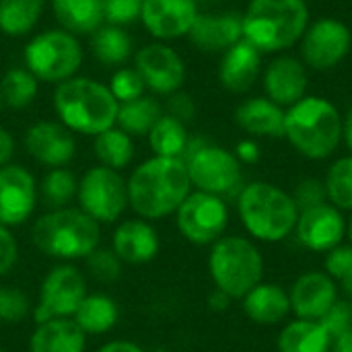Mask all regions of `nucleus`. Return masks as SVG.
I'll return each instance as SVG.
<instances>
[{
  "label": "nucleus",
  "mask_w": 352,
  "mask_h": 352,
  "mask_svg": "<svg viewBox=\"0 0 352 352\" xmlns=\"http://www.w3.org/2000/svg\"><path fill=\"white\" fill-rule=\"evenodd\" d=\"M118 322V305L107 295H87L74 311V324L85 334H103Z\"/></svg>",
  "instance_id": "32"
},
{
  "label": "nucleus",
  "mask_w": 352,
  "mask_h": 352,
  "mask_svg": "<svg viewBox=\"0 0 352 352\" xmlns=\"http://www.w3.org/2000/svg\"><path fill=\"white\" fill-rule=\"evenodd\" d=\"M29 352H85V332L66 318L50 320L37 326Z\"/></svg>",
  "instance_id": "28"
},
{
  "label": "nucleus",
  "mask_w": 352,
  "mask_h": 352,
  "mask_svg": "<svg viewBox=\"0 0 352 352\" xmlns=\"http://www.w3.org/2000/svg\"><path fill=\"white\" fill-rule=\"evenodd\" d=\"M97 352H144L140 346L132 344V342H124V340H118V342H109L105 346H101Z\"/></svg>",
  "instance_id": "51"
},
{
  "label": "nucleus",
  "mask_w": 352,
  "mask_h": 352,
  "mask_svg": "<svg viewBox=\"0 0 352 352\" xmlns=\"http://www.w3.org/2000/svg\"><path fill=\"white\" fill-rule=\"evenodd\" d=\"M198 14L196 0H144L138 21L155 41L167 43L188 37Z\"/></svg>",
  "instance_id": "15"
},
{
  "label": "nucleus",
  "mask_w": 352,
  "mask_h": 352,
  "mask_svg": "<svg viewBox=\"0 0 352 352\" xmlns=\"http://www.w3.org/2000/svg\"><path fill=\"white\" fill-rule=\"evenodd\" d=\"M328 202L338 210H352V155L334 161L324 179Z\"/></svg>",
  "instance_id": "36"
},
{
  "label": "nucleus",
  "mask_w": 352,
  "mask_h": 352,
  "mask_svg": "<svg viewBox=\"0 0 352 352\" xmlns=\"http://www.w3.org/2000/svg\"><path fill=\"white\" fill-rule=\"evenodd\" d=\"M346 237H349V245L352 248V217L346 221Z\"/></svg>",
  "instance_id": "54"
},
{
  "label": "nucleus",
  "mask_w": 352,
  "mask_h": 352,
  "mask_svg": "<svg viewBox=\"0 0 352 352\" xmlns=\"http://www.w3.org/2000/svg\"><path fill=\"white\" fill-rule=\"evenodd\" d=\"M120 103L109 87L91 76H72L54 89V111L70 132L97 136L116 126Z\"/></svg>",
  "instance_id": "2"
},
{
  "label": "nucleus",
  "mask_w": 352,
  "mask_h": 352,
  "mask_svg": "<svg viewBox=\"0 0 352 352\" xmlns=\"http://www.w3.org/2000/svg\"><path fill=\"white\" fill-rule=\"evenodd\" d=\"M340 285H342V291L346 293V297L352 301V272L346 276V278H344V280H342V283H340Z\"/></svg>",
  "instance_id": "53"
},
{
  "label": "nucleus",
  "mask_w": 352,
  "mask_h": 352,
  "mask_svg": "<svg viewBox=\"0 0 352 352\" xmlns=\"http://www.w3.org/2000/svg\"><path fill=\"white\" fill-rule=\"evenodd\" d=\"M47 0H0V33L27 37L39 23Z\"/></svg>",
  "instance_id": "30"
},
{
  "label": "nucleus",
  "mask_w": 352,
  "mask_h": 352,
  "mask_svg": "<svg viewBox=\"0 0 352 352\" xmlns=\"http://www.w3.org/2000/svg\"><path fill=\"white\" fill-rule=\"evenodd\" d=\"M188 167L192 186L200 192L225 196L231 194L241 182V163L235 153L208 142L206 138H192L182 157Z\"/></svg>",
  "instance_id": "9"
},
{
  "label": "nucleus",
  "mask_w": 352,
  "mask_h": 352,
  "mask_svg": "<svg viewBox=\"0 0 352 352\" xmlns=\"http://www.w3.org/2000/svg\"><path fill=\"white\" fill-rule=\"evenodd\" d=\"M235 157L239 159V163H256L260 159V146L256 144V140L245 138L237 144Z\"/></svg>",
  "instance_id": "47"
},
{
  "label": "nucleus",
  "mask_w": 352,
  "mask_h": 352,
  "mask_svg": "<svg viewBox=\"0 0 352 352\" xmlns=\"http://www.w3.org/2000/svg\"><path fill=\"white\" fill-rule=\"evenodd\" d=\"M113 252L120 260L130 264L151 262L159 252V235L144 221H126L116 229Z\"/></svg>",
  "instance_id": "24"
},
{
  "label": "nucleus",
  "mask_w": 352,
  "mask_h": 352,
  "mask_svg": "<svg viewBox=\"0 0 352 352\" xmlns=\"http://www.w3.org/2000/svg\"><path fill=\"white\" fill-rule=\"evenodd\" d=\"M76 192H78V184L74 175L64 167L52 169L41 182V198L52 210L66 208V204L76 196Z\"/></svg>",
  "instance_id": "37"
},
{
  "label": "nucleus",
  "mask_w": 352,
  "mask_h": 352,
  "mask_svg": "<svg viewBox=\"0 0 352 352\" xmlns=\"http://www.w3.org/2000/svg\"><path fill=\"white\" fill-rule=\"evenodd\" d=\"M89 47H91L93 58L107 68L126 66L136 54L134 37L128 33L126 27L113 25V23H103L89 37Z\"/></svg>",
  "instance_id": "27"
},
{
  "label": "nucleus",
  "mask_w": 352,
  "mask_h": 352,
  "mask_svg": "<svg viewBox=\"0 0 352 352\" xmlns=\"http://www.w3.org/2000/svg\"><path fill=\"white\" fill-rule=\"evenodd\" d=\"M342 138L346 140V146L351 148L352 153V109L346 113V120L342 124Z\"/></svg>",
  "instance_id": "52"
},
{
  "label": "nucleus",
  "mask_w": 352,
  "mask_h": 352,
  "mask_svg": "<svg viewBox=\"0 0 352 352\" xmlns=\"http://www.w3.org/2000/svg\"><path fill=\"white\" fill-rule=\"evenodd\" d=\"M85 60L80 37L54 27L35 33L23 47L25 68L47 85H60L78 74Z\"/></svg>",
  "instance_id": "8"
},
{
  "label": "nucleus",
  "mask_w": 352,
  "mask_h": 352,
  "mask_svg": "<svg viewBox=\"0 0 352 352\" xmlns=\"http://www.w3.org/2000/svg\"><path fill=\"white\" fill-rule=\"evenodd\" d=\"M78 202L80 210L87 212L97 223H113L128 202V182L109 167L89 169L78 184Z\"/></svg>",
  "instance_id": "10"
},
{
  "label": "nucleus",
  "mask_w": 352,
  "mask_h": 352,
  "mask_svg": "<svg viewBox=\"0 0 352 352\" xmlns=\"http://www.w3.org/2000/svg\"><path fill=\"white\" fill-rule=\"evenodd\" d=\"M37 200L33 175L21 165L0 167V225L12 227L25 223Z\"/></svg>",
  "instance_id": "18"
},
{
  "label": "nucleus",
  "mask_w": 352,
  "mask_h": 352,
  "mask_svg": "<svg viewBox=\"0 0 352 352\" xmlns=\"http://www.w3.org/2000/svg\"><path fill=\"white\" fill-rule=\"evenodd\" d=\"M208 270L214 287L231 299H243L264 278V258L248 237H221L212 243Z\"/></svg>",
  "instance_id": "7"
},
{
  "label": "nucleus",
  "mask_w": 352,
  "mask_h": 352,
  "mask_svg": "<svg viewBox=\"0 0 352 352\" xmlns=\"http://www.w3.org/2000/svg\"><path fill=\"white\" fill-rule=\"evenodd\" d=\"M295 233L303 248L328 254L346 237V219L334 204L324 202L299 212Z\"/></svg>",
  "instance_id": "16"
},
{
  "label": "nucleus",
  "mask_w": 352,
  "mask_h": 352,
  "mask_svg": "<svg viewBox=\"0 0 352 352\" xmlns=\"http://www.w3.org/2000/svg\"><path fill=\"white\" fill-rule=\"evenodd\" d=\"M324 272L330 276V278H334V280H338V283H342L349 274L352 272V248L351 245H344V243H340L338 248H334V250H330L328 254H326V262H324Z\"/></svg>",
  "instance_id": "43"
},
{
  "label": "nucleus",
  "mask_w": 352,
  "mask_h": 352,
  "mask_svg": "<svg viewBox=\"0 0 352 352\" xmlns=\"http://www.w3.org/2000/svg\"><path fill=\"white\" fill-rule=\"evenodd\" d=\"M190 190L192 182L182 159L153 157L128 179V202L142 219H163L177 212Z\"/></svg>",
  "instance_id": "1"
},
{
  "label": "nucleus",
  "mask_w": 352,
  "mask_h": 352,
  "mask_svg": "<svg viewBox=\"0 0 352 352\" xmlns=\"http://www.w3.org/2000/svg\"><path fill=\"white\" fill-rule=\"evenodd\" d=\"M39 91V80L25 68L12 66L0 78V95L6 107L10 109H25L33 103Z\"/></svg>",
  "instance_id": "35"
},
{
  "label": "nucleus",
  "mask_w": 352,
  "mask_h": 352,
  "mask_svg": "<svg viewBox=\"0 0 352 352\" xmlns=\"http://www.w3.org/2000/svg\"><path fill=\"white\" fill-rule=\"evenodd\" d=\"M237 210L245 231L266 243L287 239L299 219V206L293 196L268 182L248 184L237 196Z\"/></svg>",
  "instance_id": "5"
},
{
  "label": "nucleus",
  "mask_w": 352,
  "mask_h": 352,
  "mask_svg": "<svg viewBox=\"0 0 352 352\" xmlns=\"http://www.w3.org/2000/svg\"><path fill=\"white\" fill-rule=\"evenodd\" d=\"M163 113V105L155 97L142 95L134 101L120 103L116 126L130 136H148Z\"/></svg>",
  "instance_id": "31"
},
{
  "label": "nucleus",
  "mask_w": 352,
  "mask_h": 352,
  "mask_svg": "<svg viewBox=\"0 0 352 352\" xmlns=\"http://www.w3.org/2000/svg\"><path fill=\"white\" fill-rule=\"evenodd\" d=\"M16 258H19L16 241L12 233L4 225H0V274L10 272L12 266L16 264Z\"/></svg>",
  "instance_id": "46"
},
{
  "label": "nucleus",
  "mask_w": 352,
  "mask_h": 352,
  "mask_svg": "<svg viewBox=\"0 0 352 352\" xmlns=\"http://www.w3.org/2000/svg\"><path fill=\"white\" fill-rule=\"evenodd\" d=\"M285 113L268 97H252L235 109V122L250 136L280 138L285 136Z\"/></svg>",
  "instance_id": "23"
},
{
  "label": "nucleus",
  "mask_w": 352,
  "mask_h": 352,
  "mask_svg": "<svg viewBox=\"0 0 352 352\" xmlns=\"http://www.w3.org/2000/svg\"><path fill=\"white\" fill-rule=\"evenodd\" d=\"M264 91L270 101L280 107H291L305 97L307 68L293 56L274 58L264 70Z\"/></svg>",
  "instance_id": "21"
},
{
  "label": "nucleus",
  "mask_w": 352,
  "mask_h": 352,
  "mask_svg": "<svg viewBox=\"0 0 352 352\" xmlns=\"http://www.w3.org/2000/svg\"><path fill=\"white\" fill-rule=\"evenodd\" d=\"M231 297L227 295V293H223V291H214V293H210V297H208V305H210V309H214V311H225L229 305H231Z\"/></svg>",
  "instance_id": "49"
},
{
  "label": "nucleus",
  "mask_w": 352,
  "mask_h": 352,
  "mask_svg": "<svg viewBox=\"0 0 352 352\" xmlns=\"http://www.w3.org/2000/svg\"><path fill=\"white\" fill-rule=\"evenodd\" d=\"M0 352H4V351H2V349H0Z\"/></svg>",
  "instance_id": "57"
},
{
  "label": "nucleus",
  "mask_w": 352,
  "mask_h": 352,
  "mask_svg": "<svg viewBox=\"0 0 352 352\" xmlns=\"http://www.w3.org/2000/svg\"><path fill=\"white\" fill-rule=\"evenodd\" d=\"M229 225V208L221 196L206 192H190L177 208V229L182 235L196 243L208 245L223 237Z\"/></svg>",
  "instance_id": "11"
},
{
  "label": "nucleus",
  "mask_w": 352,
  "mask_h": 352,
  "mask_svg": "<svg viewBox=\"0 0 352 352\" xmlns=\"http://www.w3.org/2000/svg\"><path fill=\"white\" fill-rule=\"evenodd\" d=\"M332 336L316 320H293L278 334V352H330Z\"/></svg>",
  "instance_id": "29"
},
{
  "label": "nucleus",
  "mask_w": 352,
  "mask_h": 352,
  "mask_svg": "<svg viewBox=\"0 0 352 352\" xmlns=\"http://www.w3.org/2000/svg\"><path fill=\"white\" fill-rule=\"evenodd\" d=\"M99 223L78 208H58L39 217L31 239L39 252L60 260L91 256L99 245Z\"/></svg>",
  "instance_id": "6"
},
{
  "label": "nucleus",
  "mask_w": 352,
  "mask_h": 352,
  "mask_svg": "<svg viewBox=\"0 0 352 352\" xmlns=\"http://www.w3.org/2000/svg\"><path fill=\"white\" fill-rule=\"evenodd\" d=\"M157 352H165V351H157Z\"/></svg>",
  "instance_id": "56"
},
{
  "label": "nucleus",
  "mask_w": 352,
  "mask_h": 352,
  "mask_svg": "<svg viewBox=\"0 0 352 352\" xmlns=\"http://www.w3.org/2000/svg\"><path fill=\"white\" fill-rule=\"evenodd\" d=\"M262 70V52L248 39H239L227 52H223L219 64V80L231 93H248Z\"/></svg>",
  "instance_id": "22"
},
{
  "label": "nucleus",
  "mask_w": 352,
  "mask_h": 352,
  "mask_svg": "<svg viewBox=\"0 0 352 352\" xmlns=\"http://www.w3.org/2000/svg\"><path fill=\"white\" fill-rule=\"evenodd\" d=\"M85 297V276L74 266H58L43 278L39 307L35 309V322L45 324L56 318L74 316Z\"/></svg>",
  "instance_id": "14"
},
{
  "label": "nucleus",
  "mask_w": 352,
  "mask_h": 352,
  "mask_svg": "<svg viewBox=\"0 0 352 352\" xmlns=\"http://www.w3.org/2000/svg\"><path fill=\"white\" fill-rule=\"evenodd\" d=\"M23 144L37 163L52 169L64 167L76 153L72 132L64 124L52 120H39L31 124L25 132Z\"/></svg>",
  "instance_id": "17"
},
{
  "label": "nucleus",
  "mask_w": 352,
  "mask_h": 352,
  "mask_svg": "<svg viewBox=\"0 0 352 352\" xmlns=\"http://www.w3.org/2000/svg\"><path fill=\"white\" fill-rule=\"evenodd\" d=\"M243 21V39L262 54H278L301 41L309 27L307 0H250Z\"/></svg>",
  "instance_id": "3"
},
{
  "label": "nucleus",
  "mask_w": 352,
  "mask_h": 352,
  "mask_svg": "<svg viewBox=\"0 0 352 352\" xmlns=\"http://www.w3.org/2000/svg\"><path fill=\"white\" fill-rule=\"evenodd\" d=\"M291 311L297 320H316L320 322L338 301L336 280L322 270H311L301 274L289 293Z\"/></svg>",
  "instance_id": "19"
},
{
  "label": "nucleus",
  "mask_w": 352,
  "mask_h": 352,
  "mask_svg": "<svg viewBox=\"0 0 352 352\" xmlns=\"http://www.w3.org/2000/svg\"><path fill=\"white\" fill-rule=\"evenodd\" d=\"M322 322V326L328 330V334L332 336V340L338 336V334H342V332H346V330H351L352 328V301H336L334 303V307L320 320Z\"/></svg>",
  "instance_id": "44"
},
{
  "label": "nucleus",
  "mask_w": 352,
  "mask_h": 352,
  "mask_svg": "<svg viewBox=\"0 0 352 352\" xmlns=\"http://www.w3.org/2000/svg\"><path fill=\"white\" fill-rule=\"evenodd\" d=\"M87 266L93 278L101 283H113L122 274L120 258L109 250H95L91 256H87Z\"/></svg>",
  "instance_id": "39"
},
{
  "label": "nucleus",
  "mask_w": 352,
  "mask_h": 352,
  "mask_svg": "<svg viewBox=\"0 0 352 352\" xmlns=\"http://www.w3.org/2000/svg\"><path fill=\"white\" fill-rule=\"evenodd\" d=\"M330 352H352V328L338 334L334 340H332V351Z\"/></svg>",
  "instance_id": "50"
},
{
  "label": "nucleus",
  "mask_w": 352,
  "mask_h": 352,
  "mask_svg": "<svg viewBox=\"0 0 352 352\" xmlns=\"http://www.w3.org/2000/svg\"><path fill=\"white\" fill-rule=\"evenodd\" d=\"M245 316L262 326H274L291 314L289 293L274 283H260L243 297Z\"/></svg>",
  "instance_id": "26"
},
{
  "label": "nucleus",
  "mask_w": 352,
  "mask_h": 352,
  "mask_svg": "<svg viewBox=\"0 0 352 352\" xmlns=\"http://www.w3.org/2000/svg\"><path fill=\"white\" fill-rule=\"evenodd\" d=\"M107 87H109L111 95L118 99V103H128V101H134V99L146 95V85L134 66L116 68Z\"/></svg>",
  "instance_id": "38"
},
{
  "label": "nucleus",
  "mask_w": 352,
  "mask_h": 352,
  "mask_svg": "<svg viewBox=\"0 0 352 352\" xmlns=\"http://www.w3.org/2000/svg\"><path fill=\"white\" fill-rule=\"evenodd\" d=\"M291 196H293L295 204L299 206V212L305 210V208H311V206H318V204L328 202L324 182L314 179V177L301 179V182L297 184V188H295V194H291Z\"/></svg>",
  "instance_id": "42"
},
{
  "label": "nucleus",
  "mask_w": 352,
  "mask_h": 352,
  "mask_svg": "<svg viewBox=\"0 0 352 352\" xmlns=\"http://www.w3.org/2000/svg\"><path fill=\"white\" fill-rule=\"evenodd\" d=\"M93 153L101 161L103 167L109 169H124L134 157V142L132 136L120 130L118 126L101 132L93 140Z\"/></svg>",
  "instance_id": "34"
},
{
  "label": "nucleus",
  "mask_w": 352,
  "mask_h": 352,
  "mask_svg": "<svg viewBox=\"0 0 352 352\" xmlns=\"http://www.w3.org/2000/svg\"><path fill=\"white\" fill-rule=\"evenodd\" d=\"M29 314V299L23 291L0 287V320L14 324Z\"/></svg>",
  "instance_id": "41"
},
{
  "label": "nucleus",
  "mask_w": 352,
  "mask_h": 352,
  "mask_svg": "<svg viewBox=\"0 0 352 352\" xmlns=\"http://www.w3.org/2000/svg\"><path fill=\"white\" fill-rule=\"evenodd\" d=\"M2 107H4V101H2V95H0V113H2Z\"/></svg>",
  "instance_id": "55"
},
{
  "label": "nucleus",
  "mask_w": 352,
  "mask_h": 352,
  "mask_svg": "<svg viewBox=\"0 0 352 352\" xmlns=\"http://www.w3.org/2000/svg\"><path fill=\"white\" fill-rule=\"evenodd\" d=\"M188 39L206 54H223L243 39V21L239 12H200L194 21Z\"/></svg>",
  "instance_id": "20"
},
{
  "label": "nucleus",
  "mask_w": 352,
  "mask_h": 352,
  "mask_svg": "<svg viewBox=\"0 0 352 352\" xmlns=\"http://www.w3.org/2000/svg\"><path fill=\"white\" fill-rule=\"evenodd\" d=\"M103 2V12H105V23L122 25L128 27L140 19V10L144 0H101Z\"/></svg>",
  "instance_id": "40"
},
{
  "label": "nucleus",
  "mask_w": 352,
  "mask_h": 352,
  "mask_svg": "<svg viewBox=\"0 0 352 352\" xmlns=\"http://www.w3.org/2000/svg\"><path fill=\"white\" fill-rule=\"evenodd\" d=\"M12 155H14V138L8 130L0 126V167L8 165Z\"/></svg>",
  "instance_id": "48"
},
{
  "label": "nucleus",
  "mask_w": 352,
  "mask_h": 352,
  "mask_svg": "<svg viewBox=\"0 0 352 352\" xmlns=\"http://www.w3.org/2000/svg\"><path fill=\"white\" fill-rule=\"evenodd\" d=\"M342 124L344 120L332 101L318 95H305L285 113V138L305 159L322 161L338 148Z\"/></svg>",
  "instance_id": "4"
},
{
  "label": "nucleus",
  "mask_w": 352,
  "mask_h": 352,
  "mask_svg": "<svg viewBox=\"0 0 352 352\" xmlns=\"http://www.w3.org/2000/svg\"><path fill=\"white\" fill-rule=\"evenodd\" d=\"M134 68L142 76L146 91L161 97H169L182 91L188 74L186 62L179 52L165 41H153L136 50Z\"/></svg>",
  "instance_id": "12"
},
{
  "label": "nucleus",
  "mask_w": 352,
  "mask_h": 352,
  "mask_svg": "<svg viewBox=\"0 0 352 352\" xmlns=\"http://www.w3.org/2000/svg\"><path fill=\"white\" fill-rule=\"evenodd\" d=\"M190 142V134L186 130V124L175 120L169 113H163L159 122L148 132V144L155 153V157H169V159H182Z\"/></svg>",
  "instance_id": "33"
},
{
  "label": "nucleus",
  "mask_w": 352,
  "mask_h": 352,
  "mask_svg": "<svg viewBox=\"0 0 352 352\" xmlns=\"http://www.w3.org/2000/svg\"><path fill=\"white\" fill-rule=\"evenodd\" d=\"M50 6L60 29L76 37H91L105 23L101 0H50Z\"/></svg>",
  "instance_id": "25"
},
{
  "label": "nucleus",
  "mask_w": 352,
  "mask_h": 352,
  "mask_svg": "<svg viewBox=\"0 0 352 352\" xmlns=\"http://www.w3.org/2000/svg\"><path fill=\"white\" fill-rule=\"evenodd\" d=\"M165 109H167L169 116H173L175 120H179L184 124L194 120V116H196V103H194L192 95L186 93V91H177V93L169 95L167 103H165Z\"/></svg>",
  "instance_id": "45"
},
{
  "label": "nucleus",
  "mask_w": 352,
  "mask_h": 352,
  "mask_svg": "<svg viewBox=\"0 0 352 352\" xmlns=\"http://www.w3.org/2000/svg\"><path fill=\"white\" fill-rule=\"evenodd\" d=\"M351 29L332 16H324L309 25L301 37L303 64L314 70L336 68L351 52Z\"/></svg>",
  "instance_id": "13"
}]
</instances>
